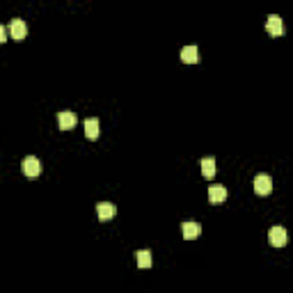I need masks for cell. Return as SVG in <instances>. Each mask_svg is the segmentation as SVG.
I'll return each mask as SVG.
<instances>
[{
    "instance_id": "cell-14",
    "label": "cell",
    "mask_w": 293,
    "mask_h": 293,
    "mask_svg": "<svg viewBox=\"0 0 293 293\" xmlns=\"http://www.w3.org/2000/svg\"><path fill=\"white\" fill-rule=\"evenodd\" d=\"M5 39H7V28H5V26H0V44L5 42Z\"/></svg>"
},
{
    "instance_id": "cell-2",
    "label": "cell",
    "mask_w": 293,
    "mask_h": 293,
    "mask_svg": "<svg viewBox=\"0 0 293 293\" xmlns=\"http://www.w3.org/2000/svg\"><path fill=\"white\" fill-rule=\"evenodd\" d=\"M252 184H254L256 195H270L272 192V179L268 176V174H256Z\"/></svg>"
},
{
    "instance_id": "cell-7",
    "label": "cell",
    "mask_w": 293,
    "mask_h": 293,
    "mask_svg": "<svg viewBox=\"0 0 293 293\" xmlns=\"http://www.w3.org/2000/svg\"><path fill=\"white\" fill-rule=\"evenodd\" d=\"M266 30L272 34V37H282V32H284V23H282V18L277 16V14L268 16V21H266Z\"/></svg>"
},
{
    "instance_id": "cell-9",
    "label": "cell",
    "mask_w": 293,
    "mask_h": 293,
    "mask_svg": "<svg viewBox=\"0 0 293 293\" xmlns=\"http://www.w3.org/2000/svg\"><path fill=\"white\" fill-rule=\"evenodd\" d=\"M200 232H202V227L197 222H192V220H186V222L181 224V234H184V238H188V240L197 238Z\"/></svg>"
},
{
    "instance_id": "cell-11",
    "label": "cell",
    "mask_w": 293,
    "mask_h": 293,
    "mask_svg": "<svg viewBox=\"0 0 293 293\" xmlns=\"http://www.w3.org/2000/svg\"><path fill=\"white\" fill-rule=\"evenodd\" d=\"M85 136L90 138V140H96V138H98V120H96V117L85 120Z\"/></svg>"
},
{
    "instance_id": "cell-6",
    "label": "cell",
    "mask_w": 293,
    "mask_h": 293,
    "mask_svg": "<svg viewBox=\"0 0 293 293\" xmlns=\"http://www.w3.org/2000/svg\"><path fill=\"white\" fill-rule=\"evenodd\" d=\"M268 240H270V245H275V248L286 245V229L284 227H272L270 232H268Z\"/></svg>"
},
{
    "instance_id": "cell-4",
    "label": "cell",
    "mask_w": 293,
    "mask_h": 293,
    "mask_svg": "<svg viewBox=\"0 0 293 293\" xmlns=\"http://www.w3.org/2000/svg\"><path fill=\"white\" fill-rule=\"evenodd\" d=\"M10 34L14 39H26V34H28V23L23 21V18H12V23H10Z\"/></svg>"
},
{
    "instance_id": "cell-8",
    "label": "cell",
    "mask_w": 293,
    "mask_h": 293,
    "mask_svg": "<svg viewBox=\"0 0 293 293\" xmlns=\"http://www.w3.org/2000/svg\"><path fill=\"white\" fill-rule=\"evenodd\" d=\"M227 200V188L224 186H211L208 188V202L211 204H222Z\"/></svg>"
},
{
    "instance_id": "cell-1",
    "label": "cell",
    "mask_w": 293,
    "mask_h": 293,
    "mask_svg": "<svg viewBox=\"0 0 293 293\" xmlns=\"http://www.w3.org/2000/svg\"><path fill=\"white\" fill-rule=\"evenodd\" d=\"M21 170L26 176H39L42 174V160H39L37 156H26L23 158V163H21Z\"/></svg>"
},
{
    "instance_id": "cell-5",
    "label": "cell",
    "mask_w": 293,
    "mask_h": 293,
    "mask_svg": "<svg viewBox=\"0 0 293 293\" xmlns=\"http://www.w3.org/2000/svg\"><path fill=\"white\" fill-rule=\"evenodd\" d=\"M76 122H78V117H76V112H71V110H62V112L58 114V124H60L62 130L74 128V126H76Z\"/></svg>"
},
{
    "instance_id": "cell-12",
    "label": "cell",
    "mask_w": 293,
    "mask_h": 293,
    "mask_svg": "<svg viewBox=\"0 0 293 293\" xmlns=\"http://www.w3.org/2000/svg\"><path fill=\"white\" fill-rule=\"evenodd\" d=\"M181 60L184 62H197V46H184L181 48Z\"/></svg>"
},
{
    "instance_id": "cell-10",
    "label": "cell",
    "mask_w": 293,
    "mask_h": 293,
    "mask_svg": "<svg viewBox=\"0 0 293 293\" xmlns=\"http://www.w3.org/2000/svg\"><path fill=\"white\" fill-rule=\"evenodd\" d=\"M200 168H202V174H204L206 179H213V176H216V158H211V156L202 158Z\"/></svg>"
},
{
    "instance_id": "cell-3",
    "label": "cell",
    "mask_w": 293,
    "mask_h": 293,
    "mask_svg": "<svg viewBox=\"0 0 293 293\" xmlns=\"http://www.w3.org/2000/svg\"><path fill=\"white\" fill-rule=\"evenodd\" d=\"M96 216L101 222H108V220H112V218L117 216V206H114L112 202H98Z\"/></svg>"
},
{
    "instance_id": "cell-13",
    "label": "cell",
    "mask_w": 293,
    "mask_h": 293,
    "mask_svg": "<svg viewBox=\"0 0 293 293\" xmlns=\"http://www.w3.org/2000/svg\"><path fill=\"white\" fill-rule=\"evenodd\" d=\"M136 256H138V266H140V268H149V266H152V252H149V250H140Z\"/></svg>"
}]
</instances>
